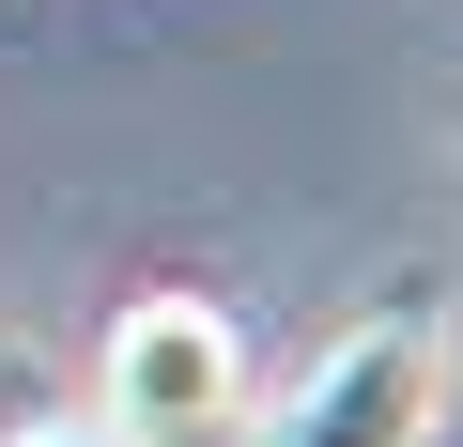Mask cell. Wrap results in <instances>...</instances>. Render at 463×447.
Listing matches in <instances>:
<instances>
[{"label":"cell","instance_id":"3","mask_svg":"<svg viewBox=\"0 0 463 447\" xmlns=\"http://www.w3.org/2000/svg\"><path fill=\"white\" fill-rule=\"evenodd\" d=\"M16 447H124L109 416H47V432H16Z\"/></svg>","mask_w":463,"mask_h":447},{"label":"cell","instance_id":"2","mask_svg":"<svg viewBox=\"0 0 463 447\" xmlns=\"http://www.w3.org/2000/svg\"><path fill=\"white\" fill-rule=\"evenodd\" d=\"M93 370H109V432L124 447H170V432H201V416L248 401V340H232L216 293H139Z\"/></svg>","mask_w":463,"mask_h":447},{"label":"cell","instance_id":"1","mask_svg":"<svg viewBox=\"0 0 463 447\" xmlns=\"http://www.w3.org/2000/svg\"><path fill=\"white\" fill-rule=\"evenodd\" d=\"M448 416V309H371L340 355H309V386L263 416V447H432Z\"/></svg>","mask_w":463,"mask_h":447}]
</instances>
